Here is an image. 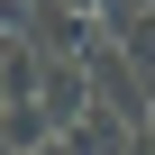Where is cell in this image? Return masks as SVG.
<instances>
[{
	"instance_id": "6da1fadb",
	"label": "cell",
	"mask_w": 155,
	"mask_h": 155,
	"mask_svg": "<svg viewBox=\"0 0 155 155\" xmlns=\"http://www.w3.org/2000/svg\"><path fill=\"white\" fill-rule=\"evenodd\" d=\"M55 146H73V155H110V146H137V119H119V110L91 91V101H82V119H73Z\"/></svg>"
},
{
	"instance_id": "7a4b0ae2",
	"label": "cell",
	"mask_w": 155,
	"mask_h": 155,
	"mask_svg": "<svg viewBox=\"0 0 155 155\" xmlns=\"http://www.w3.org/2000/svg\"><path fill=\"white\" fill-rule=\"evenodd\" d=\"M0 146H55V119H46V101H37V91L0 110Z\"/></svg>"
},
{
	"instance_id": "3957f363",
	"label": "cell",
	"mask_w": 155,
	"mask_h": 155,
	"mask_svg": "<svg viewBox=\"0 0 155 155\" xmlns=\"http://www.w3.org/2000/svg\"><path fill=\"white\" fill-rule=\"evenodd\" d=\"M0 28H28V0H0Z\"/></svg>"
}]
</instances>
